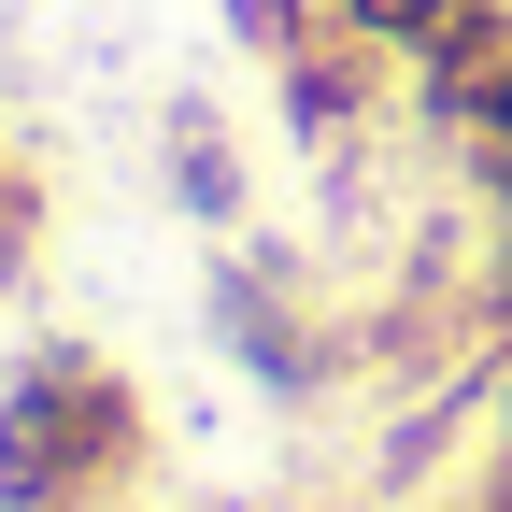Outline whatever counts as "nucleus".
I'll use <instances>...</instances> for the list:
<instances>
[{"instance_id":"f257e3e1","label":"nucleus","mask_w":512,"mask_h":512,"mask_svg":"<svg viewBox=\"0 0 512 512\" xmlns=\"http://www.w3.org/2000/svg\"><path fill=\"white\" fill-rule=\"evenodd\" d=\"M157 470V399L128 384V356L43 328L0 370V512H128Z\"/></svg>"},{"instance_id":"f03ea898","label":"nucleus","mask_w":512,"mask_h":512,"mask_svg":"<svg viewBox=\"0 0 512 512\" xmlns=\"http://www.w3.org/2000/svg\"><path fill=\"white\" fill-rule=\"evenodd\" d=\"M200 328H214V356L256 384V399H285V413H313V399H342V384H356V313L313 285L299 242H256V228L214 242Z\"/></svg>"},{"instance_id":"7ed1b4c3","label":"nucleus","mask_w":512,"mask_h":512,"mask_svg":"<svg viewBox=\"0 0 512 512\" xmlns=\"http://www.w3.org/2000/svg\"><path fill=\"white\" fill-rule=\"evenodd\" d=\"M399 86H413V72H399V57H370L356 29H313L299 57H271V114H285V143H299L313 171H356Z\"/></svg>"},{"instance_id":"20e7f679","label":"nucleus","mask_w":512,"mask_h":512,"mask_svg":"<svg viewBox=\"0 0 512 512\" xmlns=\"http://www.w3.org/2000/svg\"><path fill=\"white\" fill-rule=\"evenodd\" d=\"M413 128H427L441 171L512 157V0H484V15L441 43V57H413Z\"/></svg>"},{"instance_id":"39448f33","label":"nucleus","mask_w":512,"mask_h":512,"mask_svg":"<svg viewBox=\"0 0 512 512\" xmlns=\"http://www.w3.org/2000/svg\"><path fill=\"white\" fill-rule=\"evenodd\" d=\"M157 185H171V214L200 228V242H242L256 228V171H242V128H228V100H157Z\"/></svg>"},{"instance_id":"423d86ee","label":"nucleus","mask_w":512,"mask_h":512,"mask_svg":"<svg viewBox=\"0 0 512 512\" xmlns=\"http://www.w3.org/2000/svg\"><path fill=\"white\" fill-rule=\"evenodd\" d=\"M470 15H484V0H328V29H356L370 57H399V72H413V57H441Z\"/></svg>"},{"instance_id":"0eeeda50","label":"nucleus","mask_w":512,"mask_h":512,"mask_svg":"<svg viewBox=\"0 0 512 512\" xmlns=\"http://www.w3.org/2000/svg\"><path fill=\"white\" fill-rule=\"evenodd\" d=\"M43 228H57V200H43L29 143L0 128V299H29V285H43Z\"/></svg>"},{"instance_id":"6e6552de","label":"nucleus","mask_w":512,"mask_h":512,"mask_svg":"<svg viewBox=\"0 0 512 512\" xmlns=\"http://www.w3.org/2000/svg\"><path fill=\"white\" fill-rule=\"evenodd\" d=\"M214 15H228V43L256 57V72H271V57H299L313 29H328V0H214Z\"/></svg>"},{"instance_id":"1a4fd4ad","label":"nucleus","mask_w":512,"mask_h":512,"mask_svg":"<svg viewBox=\"0 0 512 512\" xmlns=\"http://www.w3.org/2000/svg\"><path fill=\"white\" fill-rule=\"evenodd\" d=\"M441 512H512V413H498V441H484V470L441 498Z\"/></svg>"}]
</instances>
